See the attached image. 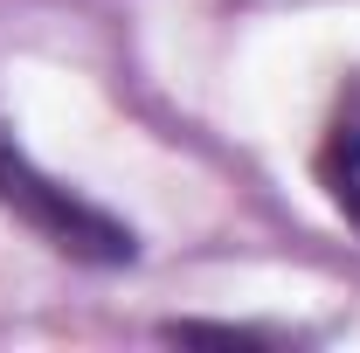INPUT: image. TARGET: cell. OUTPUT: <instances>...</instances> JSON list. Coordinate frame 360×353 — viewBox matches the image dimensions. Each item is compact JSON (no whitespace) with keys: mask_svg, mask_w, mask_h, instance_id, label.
Wrapping results in <instances>:
<instances>
[{"mask_svg":"<svg viewBox=\"0 0 360 353\" xmlns=\"http://www.w3.org/2000/svg\"><path fill=\"white\" fill-rule=\"evenodd\" d=\"M0 201L21 208L56 250H70V257H84V264H125V257H132V236L104 215V208H90L70 187L42 180L21 153H7V146H0Z\"/></svg>","mask_w":360,"mask_h":353,"instance_id":"1","label":"cell"},{"mask_svg":"<svg viewBox=\"0 0 360 353\" xmlns=\"http://www.w3.org/2000/svg\"><path fill=\"white\" fill-rule=\"evenodd\" d=\"M319 180L340 201V215L360 229V77L340 90L333 125H326V153H319Z\"/></svg>","mask_w":360,"mask_h":353,"instance_id":"2","label":"cell"}]
</instances>
